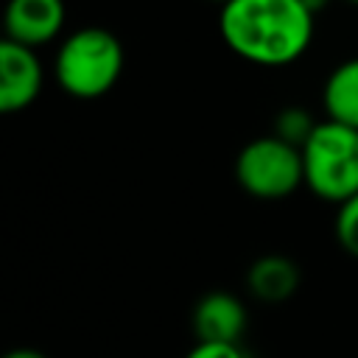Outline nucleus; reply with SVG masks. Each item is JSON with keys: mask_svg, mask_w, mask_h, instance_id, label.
Returning a JSON list of instances; mask_svg holds the SVG:
<instances>
[{"mask_svg": "<svg viewBox=\"0 0 358 358\" xmlns=\"http://www.w3.org/2000/svg\"><path fill=\"white\" fill-rule=\"evenodd\" d=\"M336 238L344 246V252H350L352 257H358V193L338 204V213H336Z\"/></svg>", "mask_w": 358, "mask_h": 358, "instance_id": "obj_11", "label": "nucleus"}, {"mask_svg": "<svg viewBox=\"0 0 358 358\" xmlns=\"http://www.w3.org/2000/svg\"><path fill=\"white\" fill-rule=\"evenodd\" d=\"M246 308L229 291H210L193 308V333L199 341H235L246 330Z\"/></svg>", "mask_w": 358, "mask_h": 358, "instance_id": "obj_7", "label": "nucleus"}, {"mask_svg": "<svg viewBox=\"0 0 358 358\" xmlns=\"http://www.w3.org/2000/svg\"><path fill=\"white\" fill-rule=\"evenodd\" d=\"M235 179L255 199H285L305 185L302 148L280 134L257 137L241 148L235 159Z\"/></svg>", "mask_w": 358, "mask_h": 358, "instance_id": "obj_4", "label": "nucleus"}, {"mask_svg": "<svg viewBox=\"0 0 358 358\" xmlns=\"http://www.w3.org/2000/svg\"><path fill=\"white\" fill-rule=\"evenodd\" d=\"M42 90V62L31 45L0 42V112H20L36 101Z\"/></svg>", "mask_w": 358, "mask_h": 358, "instance_id": "obj_5", "label": "nucleus"}, {"mask_svg": "<svg viewBox=\"0 0 358 358\" xmlns=\"http://www.w3.org/2000/svg\"><path fill=\"white\" fill-rule=\"evenodd\" d=\"M302 6H305V8H310V11L316 14V11H322V8L327 6V0H302Z\"/></svg>", "mask_w": 358, "mask_h": 358, "instance_id": "obj_14", "label": "nucleus"}, {"mask_svg": "<svg viewBox=\"0 0 358 358\" xmlns=\"http://www.w3.org/2000/svg\"><path fill=\"white\" fill-rule=\"evenodd\" d=\"M350 3H358V0H350Z\"/></svg>", "mask_w": 358, "mask_h": 358, "instance_id": "obj_16", "label": "nucleus"}, {"mask_svg": "<svg viewBox=\"0 0 358 358\" xmlns=\"http://www.w3.org/2000/svg\"><path fill=\"white\" fill-rule=\"evenodd\" d=\"M313 129H316V120H313L305 109H299V106H288V109H282V112L277 115L274 134H280L282 140H288V143H294V145L302 148Z\"/></svg>", "mask_w": 358, "mask_h": 358, "instance_id": "obj_10", "label": "nucleus"}, {"mask_svg": "<svg viewBox=\"0 0 358 358\" xmlns=\"http://www.w3.org/2000/svg\"><path fill=\"white\" fill-rule=\"evenodd\" d=\"M185 358H246V352L235 341H196Z\"/></svg>", "mask_w": 358, "mask_h": 358, "instance_id": "obj_12", "label": "nucleus"}, {"mask_svg": "<svg viewBox=\"0 0 358 358\" xmlns=\"http://www.w3.org/2000/svg\"><path fill=\"white\" fill-rule=\"evenodd\" d=\"M215 3H221V6H224V3H229V0H215Z\"/></svg>", "mask_w": 358, "mask_h": 358, "instance_id": "obj_15", "label": "nucleus"}, {"mask_svg": "<svg viewBox=\"0 0 358 358\" xmlns=\"http://www.w3.org/2000/svg\"><path fill=\"white\" fill-rule=\"evenodd\" d=\"M227 48L249 64L285 67L313 39V11L302 0H229L218 17Z\"/></svg>", "mask_w": 358, "mask_h": 358, "instance_id": "obj_1", "label": "nucleus"}, {"mask_svg": "<svg viewBox=\"0 0 358 358\" xmlns=\"http://www.w3.org/2000/svg\"><path fill=\"white\" fill-rule=\"evenodd\" d=\"M246 285L260 302H285L299 288V266L285 255H263L249 266Z\"/></svg>", "mask_w": 358, "mask_h": 358, "instance_id": "obj_8", "label": "nucleus"}, {"mask_svg": "<svg viewBox=\"0 0 358 358\" xmlns=\"http://www.w3.org/2000/svg\"><path fill=\"white\" fill-rule=\"evenodd\" d=\"M6 36L31 48L53 42L64 28V0H8Z\"/></svg>", "mask_w": 358, "mask_h": 358, "instance_id": "obj_6", "label": "nucleus"}, {"mask_svg": "<svg viewBox=\"0 0 358 358\" xmlns=\"http://www.w3.org/2000/svg\"><path fill=\"white\" fill-rule=\"evenodd\" d=\"M322 103L330 120L358 129V56L341 62L324 81Z\"/></svg>", "mask_w": 358, "mask_h": 358, "instance_id": "obj_9", "label": "nucleus"}, {"mask_svg": "<svg viewBox=\"0 0 358 358\" xmlns=\"http://www.w3.org/2000/svg\"><path fill=\"white\" fill-rule=\"evenodd\" d=\"M3 358H48V355H45V352H39V350H34V347H17V350L6 352Z\"/></svg>", "mask_w": 358, "mask_h": 358, "instance_id": "obj_13", "label": "nucleus"}, {"mask_svg": "<svg viewBox=\"0 0 358 358\" xmlns=\"http://www.w3.org/2000/svg\"><path fill=\"white\" fill-rule=\"evenodd\" d=\"M305 185L324 201L341 204L358 193V129L322 120L302 145Z\"/></svg>", "mask_w": 358, "mask_h": 358, "instance_id": "obj_3", "label": "nucleus"}, {"mask_svg": "<svg viewBox=\"0 0 358 358\" xmlns=\"http://www.w3.org/2000/svg\"><path fill=\"white\" fill-rule=\"evenodd\" d=\"M123 70V45L120 39L98 25L73 31L56 59H53V76L56 84L81 101H92L106 95Z\"/></svg>", "mask_w": 358, "mask_h": 358, "instance_id": "obj_2", "label": "nucleus"}]
</instances>
